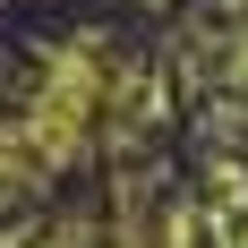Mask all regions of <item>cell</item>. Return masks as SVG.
<instances>
[{
    "instance_id": "cell-1",
    "label": "cell",
    "mask_w": 248,
    "mask_h": 248,
    "mask_svg": "<svg viewBox=\"0 0 248 248\" xmlns=\"http://www.w3.org/2000/svg\"><path fill=\"white\" fill-rule=\"evenodd\" d=\"M240 69H248V51H240Z\"/></svg>"
}]
</instances>
